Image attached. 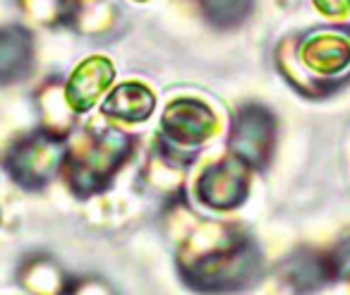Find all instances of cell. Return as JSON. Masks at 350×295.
<instances>
[{"instance_id": "277c9868", "label": "cell", "mask_w": 350, "mask_h": 295, "mask_svg": "<svg viewBox=\"0 0 350 295\" xmlns=\"http://www.w3.org/2000/svg\"><path fill=\"white\" fill-rule=\"evenodd\" d=\"M233 159L247 168H264L273 151V116L262 106H247L238 113L230 127Z\"/></svg>"}, {"instance_id": "3957f363", "label": "cell", "mask_w": 350, "mask_h": 295, "mask_svg": "<svg viewBox=\"0 0 350 295\" xmlns=\"http://www.w3.org/2000/svg\"><path fill=\"white\" fill-rule=\"evenodd\" d=\"M63 161L65 146L60 137L41 132V135L17 142L8 151L5 168L25 188H44L55 173H60Z\"/></svg>"}, {"instance_id": "7a4b0ae2", "label": "cell", "mask_w": 350, "mask_h": 295, "mask_svg": "<svg viewBox=\"0 0 350 295\" xmlns=\"http://www.w3.org/2000/svg\"><path fill=\"white\" fill-rule=\"evenodd\" d=\"M130 151L132 140L113 127L101 132H87L82 140L70 146V151H65L60 170L65 173V180L75 190V194L89 197L94 192H101L111 183Z\"/></svg>"}, {"instance_id": "6da1fadb", "label": "cell", "mask_w": 350, "mask_h": 295, "mask_svg": "<svg viewBox=\"0 0 350 295\" xmlns=\"http://www.w3.org/2000/svg\"><path fill=\"white\" fill-rule=\"evenodd\" d=\"M180 274L202 293H230L250 285L262 269L254 242L230 226L206 223L180 252Z\"/></svg>"}, {"instance_id": "5bb4252c", "label": "cell", "mask_w": 350, "mask_h": 295, "mask_svg": "<svg viewBox=\"0 0 350 295\" xmlns=\"http://www.w3.org/2000/svg\"><path fill=\"white\" fill-rule=\"evenodd\" d=\"M329 264L334 271V279H348L350 276V238H345L336 250H331L329 255Z\"/></svg>"}, {"instance_id": "8992f818", "label": "cell", "mask_w": 350, "mask_h": 295, "mask_svg": "<svg viewBox=\"0 0 350 295\" xmlns=\"http://www.w3.org/2000/svg\"><path fill=\"white\" fill-rule=\"evenodd\" d=\"M161 130L175 146H200L214 135L216 116L200 101H175L165 108Z\"/></svg>"}, {"instance_id": "52a82bcc", "label": "cell", "mask_w": 350, "mask_h": 295, "mask_svg": "<svg viewBox=\"0 0 350 295\" xmlns=\"http://www.w3.org/2000/svg\"><path fill=\"white\" fill-rule=\"evenodd\" d=\"M113 79V65L103 58H92L72 75L68 84V103L72 111L84 113L96 103Z\"/></svg>"}, {"instance_id": "9a60e30c", "label": "cell", "mask_w": 350, "mask_h": 295, "mask_svg": "<svg viewBox=\"0 0 350 295\" xmlns=\"http://www.w3.org/2000/svg\"><path fill=\"white\" fill-rule=\"evenodd\" d=\"M68 295H113V293L106 288V283H101V281L87 279V281H82V283L70 285Z\"/></svg>"}, {"instance_id": "5b68a950", "label": "cell", "mask_w": 350, "mask_h": 295, "mask_svg": "<svg viewBox=\"0 0 350 295\" xmlns=\"http://www.w3.org/2000/svg\"><path fill=\"white\" fill-rule=\"evenodd\" d=\"M247 170H250L247 166L238 159L209 166L202 173L200 183H197V197H200V202H204L211 209H219V211L240 207L250 194Z\"/></svg>"}, {"instance_id": "9c48e42d", "label": "cell", "mask_w": 350, "mask_h": 295, "mask_svg": "<svg viewBox=\"0 0 350 295\" xmlns=\"http://www.w3.org/2000/svg\"><path fill=\"white\" fill-rule=\"evenodd\" d=\"M31 39L22 29L0 31V84L15 82L29 73Z\"/></svg>"}, {"instance_id": "4fadbf2b", "label": "cell", "mask_w": 350, "mask_h": 295, "mask_svg": "<svg viewBox=\"0 0 350 295\" xmlns=\"http://www.w3.org/2000/svg\"><path fill=\"white\" fill-rule=\"evenodd\" d=\"M211 22L221 27H230L240 22L250 10V0H202Z\"/></svg>"}, {"instance_id": "8fae6325", "label": "cell", "mask_w": 350, "mask_h": 295, "mask_svg": "<svg viewBox=\"0 0 350 295\" xmlns=\"http://www.w3.org/2000/svg\"><path fill=\"white\" fill-rule=\"evenodd\" d=\"M302 60L319 73H340L350 63V41L336 34H317L302 49Z\"/></svg>"}, {"instance_id": "7c38bea8", "label": "cell", "mask_w": 350, "mask_h": 295, "mask_svg": "<svg viewBox=\"0 0 350 295\" xmlns=\"http://www.w3.org/2000/svg\"><path fill=\"white\" fill-rule=\"evenodd\" d=\"M22 283L36 295H68L70 285H72L68 283L63 271L46 257L27 261V266L22 269Z\"/></svg>"}, {"instance_id": "ba28073f", "label": "cell", "mask_w": 350, "mask_h": 295, "mask_svg": "<svg viewBox=\"0 0 350 295\" xmlns=\"http://www.w3.org/2000/svg\"><path fill=\"white\" fill-rule=\"evenodd\" d=\"M286 285L295 295H307L319 290L321 285L331 283L334 279V271H331L329 257L317 255V252H297L291 259L283 264L281 271Z\"/></svg>"}, {"instance_id": "30bf717a", "label": "cell", "mask_w": 350, "mask_h": 295, "mask_svg": "<svg viewBox=\"0 0 350 295\" xmlns=\"http://www.w3.org/2000/svg\"><path fill=\"white\" fill-rule=\"evenodd\" d=\"M154 111V94L142 84H122L103 103V113L116 120L139 123Z\"/></svg>"}]
</instances>
